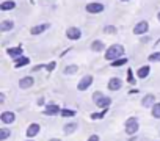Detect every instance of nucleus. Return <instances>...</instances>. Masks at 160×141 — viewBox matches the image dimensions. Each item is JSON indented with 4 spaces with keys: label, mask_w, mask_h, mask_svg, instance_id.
<instances>
[{
    "label": "nucleus",
    "mask_w": 160,
    "mask_h": 141,
    "mask_svg": "<svg viewBox=\"0 0 160 141\" xmlns=\"http://www.w3.org/2000/svg\"><path fill=\"white\" fill-rule=\"evenodd\" d=\"M122 53H124V47H122L121 44H113L112 47H108V49H107V52H105V58H107V60L115 61V60L121 58V56H122Z\"/></svg>",
    "instance_id": "nucleus-1"
},
{
    "label": "nucleus",
    "mask_w": 160,
    "mask_h": 141,
    "mask_svg": "<svg viewBox=\"0 0 160 141\" xmlns=\"http://www.w3.org/2000/svg\"><path fill=\"white\" fill-rule=\"evenodd\" d=\"M93 100H94V104L99 107V108H108V105L112 104V99L110 97H107V96H104L102 93H94V96H93Z\"/></svg>",
    "instance_id": "nucleus-2"
},
{
    "label": "nucleus",
    "mask_w": 160,
    "mask_h": 141,
    "mask_svg": "<svg viewBox=\"0 0 160 141\" xmlns=\"http://www.w3.org/2000/svg\"><path fill=\"white\" fill-rule=\"evenodd\" d=\"M138 127H140V124H138V119L135 116H132L126 121V133L127 135H135L138 132Z\"/></svg>",
    "instance_id": "nucleus-3"
},
{
    "label": "nucleus",
    "mask_w": 160,
    "mask_h": 141,
    "mask_svg": "<svg viewBox=\"0 0 160 141\" xmlns=\"http://www.w3.org/2000/svg\"><path fill=\"white\" fill-rule=\"evenodd\" d=\"M93 85V77L91 75H85L82 80H80V83H78V91H85V90H88L90 86Z\"/></svg>",
    "instance_id": "nucleus-4"
},
{
    "label": "nucleus",
    "mask_w": 160,
    "mask_h": 141,
    "mask_svg": "<svg viewBox=\"0 0 160 141\" xmlns=\"http://www.w3.org/2000/svg\"><path fill=\"white\" fill-rule=\"evenodd\" d=\"M66 36L69 39L75 41V39H78L80 36H82V32H80V28H77V27H71V28L66 30Z\"/></svg>",
    "instance_id": "nucleus-5"
},
{
    "label": "nucleus",
    "mask_w": 160,
    "mask_h": 141,
    "mask_svg": "<svg viewBox=\"0 0 160 141\" xmlns=\"http://www.w3.org/2000/svg\"><path fill=\"white\" fill-rule=\"evenodd\" d=\"M87 11H88V13H93V14L102 13V11H104V5H102V3H98V2L88 3V5H87Z\"/></svg>",
    "instance_id": "nucleus-6"
},
{
    "label": "nucleus",
    "mask_w": 160,
    "mask_h": 141,
    "mask_svg": "<svg viewBox=\"0 0 160 141\" xmlns=\"http://www.w3.org/2000/svg\"><path fill=\"white\" fill-rule=\"evenodd\" d=\"M148 28H149L148 22H146V21H141V22H138V24L135 25L133 33H135V35H144V33L148 32Z\"/></svg>",
    "instance_id": "nucleus-7"
},
{
    "label": "nucleus",
    "mask_w": 160,
    "mask_h": 141,
    "mask_svg": "<svg viewBox=\"0 0 160 141\" xmlns=\"http://www.w3.org/2000/svg\"><path fill=\"white\" fill-rule=\"evenodd\" d=\"M121 86H122V82H121V79H118V77H113V79H110V82H108V90H110V91H118Z\"/></svg>",
    "instance_id": "nucleus-8"
},
{
    "label": "nucleus",
    "mask_w": 160,
    "mask_h": 141,
    "mask_svg": "<svg viewBox=\"0 0 160 141\" xmlns=\"http://www.w3.org/2000/svg\"><path fill=\"white\" fill-rule=\"evenodd\" d=\"M0 119H2L5 124H10V122H14L16 114H14V113H11V111H3L2 114H0Z\"/></svg>",
    "instance_id": "nucleus-9"
},
{
    "label": "nucleus",
    "mask_w": 160,
    "mask_h": 141,
    "mask_svg": "<svg viewBox=\"0 0 160 141\" xmlns=\"http://www.w3.org/2000/svg\"><path fill=\"white\" fill-rule=\"evenodd\" d=\"M33 83H35V80H33L32 77H24V79L19 80V86H21L22 90H27V88L33 86Z\"/></svg>",
    "instance_id": "nucleus-10"
},
{
    "label": "nucleus",
    "mask_w": 160,
    "mask_h": 141,
    "mask_svg": "<svg viewBox=\"0 0 160 141\" xmlns=\"http://www.w3.org/2000/svg\"><path fill=\"white\" fill-rule=\"evenodd\" d=\"M39 129H41V127H39L38 124H30V125H28V129H27V136H30V138H32V136L38 135Z\"/></svg>",
    "instance_id": "nucleus-11"
},
{
    "label": "nucleus",
    "mask_w": 160,
    "mask_h": 141,
    "mask_svg": "<svg viewBox=\"0 0 160 141\" xmlns=\"http://www.w3.org/2000/svg\"><path fill=\"white\" fill-rule=\"evenodd\" d=\"M13 8H16V3L13 2V0H7V2L0 3V10H2V11H10Z\"/></svg>",
    "instance_id": "nucleus-12"
},
{
    "label": "nucleus",
    "mask_w": 160,
    "mask_h": 141,
    "mask_svg": "<svg viewBox=\"0 0 160 141\" xmlns=\"http://www.w3.org/2000/svg\"><path fill=\"white\" fill-rule=\"evenodd\" d=\"M13 27H14L13 21H2V22H0V30H2V32H10Z\"/></svg>",
    "instance_id": "nucleus-13"
},
{
    "label": "nucleus",
    "mask_w": 160,
    "mask_h": 141,
    "mask_svg": "<svg viewBox=\"0 0 160 141\" xmlns=\"http://www.w3.org/2000/svg\"><path fill=\"white\" fill-rule=\"evenodd\" d=\"M49 28V24H42V25H36V27H33L32 30H30V33L32 35H39V33H42V32H46Z\"/></svg>",
    "instance_id": "nucleus-14"
},
{
    "label": "nucleus",
    "mask_w": 160,
    "mask_h": 141,
    "mask_svg": "<svg viewBox=\"0 0 160 141\" xmlns=\"http://www.w3.org/2000/svg\"><path fill=\"white\" fill-rule=\"evenodd\" d=\"M149 72H151V67L149 66H141L138 69V79H146L149 75Z\"/></svg>",
    "instance_id": "nucleus-15"
},
{
    "label": "nucleus",
    "mask_w": 160,
    "mask_h": 141,
    "mask_svg": "<svg viewBox=\"0 0 160 141\" xmlns=\"http://www.w3.org/2000/svg\"><path fill=\"white\" fill-rule=\"evenodd\" d=\"M30 63V58H27V56H19V58H16V63H14V67H22V66H25V64H28Z\"/></svg>",
    "instance_id": "nucleus-16"
},
{
    "label": "nucleus",
    "mask_w": 160,
    "mask_h": 141,
    "mask_svg": "<svg viewBox=\"0 0 160 141\" xmlns=\"http://www.w3.org/2000/svg\"><path fill=\"white\" fill-rule=\"evenodd\" d=\"M154 100H155L154 94H148V96H144V97H143L141 104H143V107H151V105L154 104Z\"/></svg>",
    "instance_id": "nucleus-17"
},
{
    "label": "nucleus",
    "mask_w": 160,
    "mask_h": 141,
    "mask_svg": "<svg viewBox=\"0 0 160 141\" xmlns=\"http://www.w3.org/2000/svg\"><path fill=\"white\" fill-rule=\"evenodd\" d=\"M58 111H61V110H60L58 105H55V104H49V105L46 107V114H57Z\"/></svg>",
    "instance_id": "nucleus-18"
},
{
    "label": "nucleus",
    "mask_w": 160,
    "mask_h": 141,
    "mask_svg": "<svg viewBox=\"0 0 160 141\" xmlns=\"http://www.w3.org/2000/svg\"><path fill=\"white\" fill-rule=\"evenodd\" d=\"M7 52H8V55H10V56H13V58H19V56H22V55H21V53H22V49H21V47L8 49Z\"/></svg>",
    "instance_id": "nucleus-19"
},
{
    "label": "nucleus",
    "mask_w": 160,
    "mask_h": 141,
    "mask_svg": "<svg viewBox=\"0 0 160 141\" xmlns=\"http://www.w3.org/2000/svg\"><path fill=\"white\" fill-rule=\"evenodd\" d=\"M104 42L102 41H93V44H91V50L93 52H101V50H104Z\"/></svg>",
    "instance_id": "nucleus-20"
},
{
    "label": "nucleus",
    "mask_w": 160,
    "mask_h": 141,
    "mask_svg": "<svg viewBox=\"0 0 160 141\" xmlns=\"http://www.w3.org/2000/svg\"><path fill=\"white\" fill-rule=\"evenodd\" d=\"M10 129H7V127H3V129H0V141H5L8 136H10Z\"/></svg>",
    "instance_id": "nucleus-21"
},
{
    "label": "nucleus",
    "mask_w": 160,
    "mask_h": 141,
    "mask_svg": "<svg viewBox=\"0 0 160 141\" xmlns=\"http://www.w3.org/2000/svg\"><path fill=\"white\" fill-rule=\"evenodd\" d=\"M152 116L155 119H160V104H154V107H152Z\"/></svg>",
    "instance_id": "nucleus-22"
},
{
    "label": "nucleus",
    "mask_w": 160,
    "mask_h": 141,
    "mask_svg": "<svg viewBox=\"0 0 160 141\" xmlns=\"http://www.w3.org/2000/svg\"><path fill=\"white\" fill-rule=\"evenodd\" d=\"M126 63H127V58H118V60H115L112 63V66L113 67H119V66H124Z\"/></svg>",
    "instance_id": "nucleus-23"
},
{
    "label": "nucleus",
    "mask_w": 160,
    "mask_h": 141,
    "mask_svg": "<svg viewBox=\"0 0 160 141\" xmlns=\"http://www.w3.org/2000/svg\"><path fill=\"white\" fill-rule=\"evenodd\" d=\"M77 70H78V67L74 66V64H71V66H68V67L64 69V74H66V75H69V74H75Z\"/></svg>",
    "instance_id": "nucleus-24"
},
{
    "label": "nucleus",
    "mask_w": 160,
    "mask_h": 141,
    "mask_svg": "<svg viewBox=\"0 0 160 141\" xmlns=\"http://www.w3.org/2000/svg\"><path fill=\"white\" fill-rule=\"evenodd\" d=\"M60 113H61L63 118H72V116H75V111H72V110H61Z\"/></svg>",
    "instance_id": "nucleus-25"
},
{
    "label": "nucleus",
    "mask_w": 160,
    "mask_h": 141,
    "mask_svg": "<svg viewBox=\"0 0 160 141\" xmlns=\"http://www.w3.org/2000/svg\"><path fill=\"white\" fill-rule=\"evenodd\" d=\"M148 60H149L151 63H154V61H160V52H155V53H151V55L148 56Z\"/></svg>",
    "instance_id": "nucleus-26"
},
{
    "label": "nucleus",
    "mask_w": 160,
    "mask_h": 141,
    "mask_svg": "<svg viewBox=\"0 0 160 141\" xmlns=\"http://www.w3.org/2000/svg\"><path fill=\"white\" fill-rule=\"evenodd\" d=\"M105 113H107V108H104L101 113H93V114H91V118H93V119H102Z\"/></svg>",
    "instance_id": "nucleus-27"
},
{
    "label": "nucleus",
    "mask_w": 160,
    "mask_h": 141,
    "mask_svg": "<svg viewBox=\"0 0 160 141\" xmlns=\"http://www.w3.org/2000/svg\"><path fill=\"white\" fill-rule=\"evenodd\" d=\"M75 129H77V124H68V125L64 127V132H66V133H72Z\"/></svg>",
    "instance_id": "nucleus-28"
},
{
    "label": "nucleus",
    "mask_w": 160,
    "mask_h": 141,
    "mask_svg": "<svg viewBox=\"0 0 160 141\" xmlns=\"http://www.w3.org/2000/svg\"><path fill=\"white\" fill-rule=\"evenodd\" d=\"M104 32H105L107 35H112V33H116V27H113V25H107V27L104 28Z\"/></svg>",
    "instance_id": "nucleus-29"
},
{
    "label": "nucleus",
    "mask_w": 160,
    "mask_h": 141,
    "mask_svg": "<svg viewBox=\"0 0 160 141\" xmlns=\"http://www.w3.org/2000/svg\"><path fill=\"white\" fill-rule=\"evenodd\" d=\"M127 82H129V83H135V79L132 77V70H130V69L127 70Z\"/></svg>",
    "instance_id": "nucleus-30"
},
{
    "label": "nucleus",
    "mask_w": 160,
    "mask_h": 141,
    "mask_svg": "<svg viewBox=\"0 0 160 141\" xmlns=\"http://www.w3.org/2000/svg\"><path fill=\"white\" fill-rule=\"evenodd\" d=\"M46 69H47V70H53V69H55V61H52L50 64H47Z\"/></svg>",
    "instance_id": "nucleus-31"
},
{
    "label": "nucleus",
    "mask_w": 160,
    "mask_h": 141,
    "mask_svg": "<svg viewBox=\"0 0 160 141\" xmlns=\"http://www.w3.org/2000/svg\"><path fill=\"white\" fill-rule=\"evenodd\" d=\"M88 141H99V136H98V135H91V136L88 138Z\"/></svg>",
    "instance_id": "nucleus-32"
},
{
    "label": "nucleus",
    "mask_w": 160,
    "mask_h": 141,
    "mask_svg": "<svg viewBox=\"0 0 160 141\" xmlns=\"http://www.w3.org/2000/svg\"><path fill=\"white\" fill-rule=\"evenodd\" d=\"M50 141H60V139H57V138H53V139H50Z\"/></svg>",
    "instance_id": "nucleus-33"
},
{
    "label": "nucleus",
    "mask_w": 160,
    "mask_h": 141,
    "mask_svg": "<svg viewBox=\"0 0 160 141\" xmlns=\"http://www.w3.org/2000/svg\"><path fill=\"white\" fill-rule=\"evenodd\" d=\"M158 21H160V13H158Z\"/></svg>",
    "instance_id": "nucleus-34"
},
{
    "label": "nucleus",
    "mask_w": 160,
    "mask_h": 141,
    "mask_svg": "<svg viewBox=\"0 0 160 141\" xmlns=\"http://www.w3.org/2000/svg\"><path fill=\"white\" fill-rule=\"evenodd\" d=\"M122 2H127V0H122Z\"/></svg>",
    "instance_id": "nucleus-35"
}]
</instances>
